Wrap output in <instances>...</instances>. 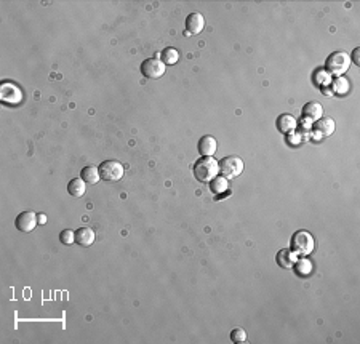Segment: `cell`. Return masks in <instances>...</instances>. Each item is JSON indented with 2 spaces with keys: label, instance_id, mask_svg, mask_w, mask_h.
I'll return each mask as SVG.
<instances>
[{
  "label": "cell",
  "instance_id": "21",
  "mask_svg": "<svg viewBox=\"0 0 360 344\" xmlns=\"http://www.w3.org/2000/svg\"><path fill=\"white\" fill-rule=\"evenodd\" d=\"M230 340H232V343H237V344L245 343L247 341V333H245L243 328H235L230 332Z\"/></svg>",
  "mask_w": 360,
  "mask_h": 344
},
{
  "label": "cell",
  "instance_id": "4",
  "mask_svg": "<svg viewBox=\"0 0 360 344\" xmlns=\"http://www.w3.org/2000/svg\"><path fill=\"white\" fill-rule=\"evenodd\" d=\"M98 170H99V176L104 181H109V183L119 181L124 176V165L117 160H104L99 165Z\"/></svg>",
  "mask_w": 360,
  "mask_h": 344
},
{
  "label": "cell",
  "instance_id": "12",
  "mask_svg": "<svg viewBox=\"0 0 360 344\" xmlns=\"http://www.w3.org/2000/svg\"><path fill=\"white\" fill-rule=\"evenodd\" d=\"M277 264L284 269H290L296 264V253L290 252V250H280L277 255Z\"/></svg>",
  "mask_w": 360,
  "mask_h": 344
},
{
  "label": "cell",
  "instance_id": "23",
  "mask_svg": "<svg viewBox=\"0 0 360 344\" xmlns=\"http://www.w3.org/2000/svg\"><path fill=\"white\" fill-rule=\"evenodd\" d=\"M226 186H227L226 180H216L213 183V191L215 192H222V191H226Z\"/></svg>",
  "mask_w": 360,
  "mask_h": 344
},
{
  "label": "cell",
  "instance_id": "1",
  "mask_svg": "<svg viewBox=\"0 0 360 344\" xmlns=\"http://www.w3.org/2000/svg\"><path fill=\"white\" fill-rule=\"evenodd\" d=\"M219 173V163L213 157H202L194 163V176L200 183H210Z\"/></svg>",
  "mask_w": 360,
  "mask_h": 344
},
{
  "label": "cell",
  "instance_id": "10",
  "mask_svg": "<svg viewBox=\"0 0 360 344\" xmlns=\"http://www.w3.org/2000/svg\"><path fill=\"white\" fill-rule=\"evenodd\" d=\"M199 152L204 157H212L216 152V139L213 136H202L199 141Z\"/></svg>",
  "mask_w": 360,
  "mask_h": 344
},
{
  "label": "cell",
  "instance_id": "6",
  "mask_svg": "<svg viewBox=\"0 0 360 344\" xmlns=\"http://www.w3.org/2000/svg\"><path fill=\"white\" fill-rule=\"evenodd\" d=\"M0 95H2V101L6 104H19L23 101V91L11 82H3L2 88H0Z\"/></svg>",
  "mask_w": 360,
  "mask_h": 344
},
{
  "label": "cell",
  "instance_id": "16",
  "mask_svg": "<svg viewBox=\"0 0 360 344\" xmlns=\"http://www.w3.org/2000/svg\"><path fill=\"white\" fill-rule=\"evenodd\" d=\"M302 114H304V117H309V119H312V120H319L322 117V114H323V107L322 104L319 103H307L304 106V109H302Z\"/></svg>",
  "mask_w": 360,
  "mask_h": 344
},
{
  "label": "cell",
  "instance_id": "8",
  "mask_svg": "<svg viewBox=\"0 0 360 344\" xmlns=\"http://www.w3.org/2000/svg\"><path fill=\"white\" fill-rule=\"evenodd\" d=\"M37 221H39V216L34 211H23L14 219V226L21 232H31L37 226Z\"/></svg>",
  "mask_w": 360,
  "mask_h": 344
},
{
  "label": "cell",
  "instance_id": "9",
  "mask_svg": "<svg viewBox=\"0 0 360 344\" xmlns=\"http://www.w3.org/2000/svg\"><path fill=\"white\" fill-rule=\"evenodd\" d=\"M205 27V19L200 13H191L186 19V29L189 34H200Z\"/></svg>",
  "mask_w": 360,
  "mask_h": 344
},
{
  "label": "cell",
  "instance_id": "3",
  "mask_svg": "<svg viewBox=\"0 0 360 344\" xmlns=\"http://www.w3.org/2000/svg\"><path fill=\"white\" fill-rule=\"evenodd\" d=\"M314 237L309 232L306 231H299L293 235V240H291V248L293 252L296 255H301V256H306L309 253L314 252Z\"/></svg>",
  "mask_w": 360,
  "mask_h": 344
},
{
  "label": "cell",
  "instance_id": "2",
  "mask_svg": "<svg viewBox=\"0 0 360 344\" xmlns=\"http://www.w3.org/2000/svg\"><path fill=\"white\" fill-rule=\"evenodd\" d=\"M349 66H351V56L343 52L331 53L327 58V64H325L327 72L338 77H341L344 72H348Z\"/></svg>",
  "mask_w": 360,
  "mask_h": 344
},
{
  "label": "cell",
  "instance_id": "11",
  "mask_svg": "<svg viewBox=\"0 0 360 344\" xmlns=\"http://www.w3.org/2000/svg\"><path fill=\"white\" fill-rule=\"evenodd\" d=\"M314 130L319 133L320 136H330L331 133L335 132V122H333V119H330V117H320L319 120L315 122Z\"/></svg>",
  "mask_w": 360,
  "mask_h": 344
},
{
  "label": "cell",
  "instance_id": "19",
  "mask_svg": "<svg viewBox=\"0 0 360 344\" xmlns=\"http://www.w3.org/2000/svg\"><path fill=\"white\" fill-rule=\"evenodd\" d=\"M331 88H333V91L338 93V95H343V93L349 90V82L346 80L344 77H338L333 82V85H331Z\"/></svg>",
  "mask_w": 360,
  "mask_h": 344
},
{
  "label": "cell",
  "instance_id": "22",
  "mask_svg": "<svg viewBox=\"0 0 360 344\" xmlns=\"http://www.w3.org/2000/svg\"><path fill=\"white\" fill-rule=\"evenodd\" d=\"M60 240H61V243H64V245H71V243L75 242V232L66 229V231H63L60 234Z\"/></svg>",
  "mask_w": 360,
  "mask_h": 344
},
{
  "label": "cell",
  "instance_id": "15",
  "mask_svg": "<svg viewBox=\"0 0 360 344\" xmlns=\"http://www.w3.org/2000/svg\"><path fill=\"white\" fill-rule=\"evenodd\" d=\"M85 189H86V186H85V181L82 180V178H74V180H71L69 184H68L69 194L75 199L82 197L85 194Z\"/></svg>",
  "mask_w": 360,
  "mask_h": 344
},
{
  "label": "cell",
  "instance_id": "18",
  "mask_svg": "<svg viewBox=\"0 0 360 344\" xmlns=\"http://www.w3.org/2000/svg\"><path fill=\"white\" fill-rule=\"evenodd\" d=\"M162 58H163V64L173 66V64H176L179 61V53H178V50L168 47V48H165L162 52Z\"/></svg>",
  "mask_w": 360,
  "mask_h": 344
},
{
  "label": "cell",
  "instance_id": "17",
  "mask_svg": "<svg viewBox=\"0 0 360 344\" xmlns=\"http://www.w3.org/2000/svg\"><path fill=\"white\" fill-rule=\"evenodd\" d=\"M82 180L86 183V184H96L99 181V170L96 167H93V165H90V167H85L82 170Z\"/></svg>",
  "mask_w": 360,
  "mask_h": 344
},
{
  "label": "cell",
  "instance_id": "20",
  "mask_svg": "<svg viewBox=\"0 0 360 344\" xmlns=\"http://www.w3.org/2000/svg\"><path fill=\"white\" fill-rule=\"evenodd\" d=\"M312 266H311V261L307 260H301V261H296V272L299 275H309V272H311Z\"/></svg>",
  "mask_w": 360,
  "mask_h": 344
},
{
  "label": "cell",
  "instance_id": "7",
  "mask_svg": "<svg viewBox=\"0 0 360 344\" xmlns=\"http://www.w3.org/2000/svg\"><path fill=\"white\" fill-rule=\"evenodd\" d=\"M141 72L147 78H160L165 74V64H163V61L157 60V58H149L146 61H143Z\"/></svg>",
  "mask_w": 360,
  "mask_h": 344
},
{
  "label": "cell",
  "instance_id": "14",
  "mask_svg": "<svg viewBox=\"0 0 360 344\" xmlns=\"http://www.w3.org/2000/svg\"><path fill=\"white\" fill-rule=\"evenodd\" d=\"M277 128H279V132H282V133L291 132L296 128V119L290 116V114H282V116L277 119Z\"/></svg>",
  "mask_w": 360,
  "mask_h": 344
},
{
  "label": "cell",
  "instance_id": "24",
  "mask_svg": "<svg viewBox=\"0 0 360 344\" xmlns=\"http://www.w3.org/2000/svg\"><path fill=\"white\" fill-rule=\"evenodd\" d=\"M359 52H360V48H356L354 50V53H352V61H354L357 66L360 64V60H359Z\"/></svg>",
  "mask_w": 360,
  "mask_h": 344
},
{
  "label": "cell",
  "instance_id": "5",
  "mask_svg": "<svg viewBox=\"0 0 360 344\" xmlns=\"http://www.w3.org/2000/svg\"><path fill=\"white\" fill-rule=\"evenodd\" d=\"M219 171H221L222 176L229 178V180L237 178L243 171V160L240 159V157H237V155L224 157V159H222L221 163H219Z\"/></svg>",
  "mask_w": 360,
  "mask_h": 344
},
{
  "label": "cell",
  "instance_id": "25",
  "mask_svg": "<svg viewBox=\"0 0 360 344\" xmlns=\"http://www.w3.org/2000/svg\"><path fill=\"white\" fill-rule=\"evenodd\" d=\"M45 221H47V216H45V214H40V216H39V223L43 224V223H45Z\"/></svg>",
  "mask_w": 360,
  "mask_h": 344
},
{
  "label": "cell",
  "instance_id": "13",
  "mask_svg": "<svg viewBox=\"0 0 360 344\" xmlns=\"http://www.w3.org/2000/svg\"><path fill=\"white\" fill-rule=\"evenodd\" d=\"M93 242H95V232L90 227H80L75 232V243L80 247H90Z\"/></svg>",
  "mask_w": 360,
  "mask_h": 344
}]
</instances>
